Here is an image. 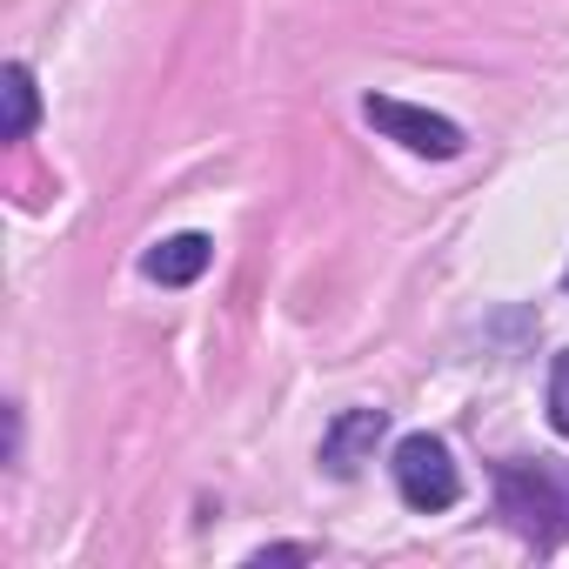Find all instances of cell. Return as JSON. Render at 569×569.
I'll return each instance as SVG.
<instances>
[{"label": "cell", "mask_w": 569, "mask_h": 569, "mask_svg": "<svg viewBox=\"0 0 569 569\" xmlns=\"http://www.w3.org/2000/svg\"><path fill=\"white\" fill-rule=\"evenodd\" d=\"M496 509L522 542H562L569 536V469L562 462H502L496 469Z\"/></svg>", "instance_id": "cell-1"}, {"label": "cell", "mask_w": 569, "mask_h": 569, "mask_svg": "<svg viewBox=\"0 0 569 569\" xmlns=\"http://www.w3.org/2000/svg\"><path fill=\"white\" fill-rule=\"evenodd\" d=\"M389 469H396L402 502H409V509H422V516H442V509H456V502H462V469H456V456H449V442H442V436H402Z\"/></svg>", "instance_id": "cell-2"}, {"label": "cell", "mask_w": 569, "mask_h": 569, "mask_svg": "<svg viewBox=\"0 0 569 569\" xmlns=\"http://www.w3.org/2000/svg\"><path fill=\"white\" fill-rule=\"evenodd\" d=\"M549 422H556V436H569V349L549 369Z\"/></svg>", "instance_id": "cell-7"}, {"label": "cell", "mask_w": 569, "mask_h": 569, "mask_svg": "<svg viewBox=\"0 0 569 569\" xmlns=\"http://www.w3.org/2000/svg\"><path fill=\"white\" fill-rule=\"evenodd\" d=\"M316 549L309 542H274V549H254V562H309Z\"/></svg>", "instance_id": "cell-8"}, {"label": "cell", "mask_w": 569, "mask_h": 569, "mask_svg": "<svg viewBox=\"0 0 569 569\" xmlns=\"http://www.w3.org/2000/svg\"><path fill=\"white\" fill-rule=\"evenodd\" d=\"M0 94H8V121H0V141H28L34 121H41V94H34L28 61H8V74H0Z\"/></svg>", "instance_id": "cell-6"}, {"label": "cell", "mask_w": 569, "mask_h": 569, "mask_svg": "<svg viewBox=\"0 0 569 569\" xmlns=\"http://www.w3.org/2000/svg\"><path fill=\"white\" fill-rule=\"evenodd\" d=\"M208 261H214V241L208 234H168V241H154L141 254V274L161 281V289H188V281L208 274Z\"/></svg>", "instance_id": "cell-5"}, {"label": "cell", "mask_w": 569, "mask_h": 569, "mask_svg": "<svg viewBox=\"0 0 569 569\" xmlns=\"http://www.w3.org/2000/svg\"><path fill=\"white\" fill-rule=\"evenodd\" d=\"M382 436H389V409H342L329 422V436H322V469L349 482L362 462H376V442Z\"/></svg>", "instance_id": "cell-4"}, {"label": "cell", "mask_w": 569, "mask_h": 569, "mask_svg": "<svg viewBox=\"0 0 569 569\" xmlns=\"http://www.w3.org/2000/svg\"><path fill=\"white\" fill-rule=\"evenodd\" d=\"M362 121H369L376 134H389L396 148L422 154V161H456V154H462V128H456L449 114L409 108V101H396V94H369V101H362Z\"/></svg>", "instance_id": "cell-3"}, {"label": "cell", "mask_w": 569, "mask_h": 569, "mask_svg": "<svg viewBox=\"0 0 569 569\" xmlns=\"http://www.w3.org/2000/svg\"><path fill=\"white\" fill-rule=\"evenodd\" d=\"M562 281H569V274H562Z\"/></svg>", "instance_id": "cell-9"}]
</instances>
